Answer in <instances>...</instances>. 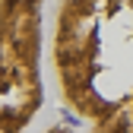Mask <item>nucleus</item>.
Instances as JSON below:
<instances>
[{"mask_svg":"<svg viewBox=\"0 0 133 133\" xmlns=\"http://www.w3.org/2000/svg\"><path fill=\"white\" fill-rule=\"evenodd\" d=\"M54 63L82 117L133 130V0H66Z\"/></svg>","mask_w":133,"mask_h":133,"instance_id":"1","label":"nucleus"}]
</instances>
